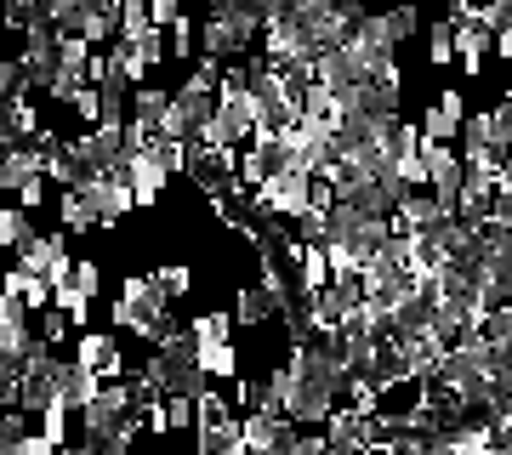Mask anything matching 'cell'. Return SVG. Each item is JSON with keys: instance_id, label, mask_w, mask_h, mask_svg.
I'll use <instances>...</instances> for the list:
<instances>
[{"instance_id": "1", "label": "cell", "mask_w": 512, "mask_h": 455, "mask_svg": "<svg viewBox=\"0 0 512 455\" xmlns=\"http://www.w3.org/2000/svg\"><path fill=\"white\" fill-rule=\"evenodd\" d=\"M274 382H279V416L302 427V433L325 427L330 410H342V376H336V364L325 359V347L313 336H291Z\"/></svg>"}, {"instance_id": "2", "label": "cell", "mask_w": 512, "mask_h": 455, "mask_svg": "<svg viewBox=\"0 0 512 455\" xmlns=\"http://www.w3.org/2000/svg\"><path fill=\"white\" fill-rule=\"evenodd\" d=\"M154 399L148 382L131 370L126 382H109L86 410H80V444L97 455H131L137 433H143V404Z\"/></svg>"}, {"instance_id": "3", "label": "cell", "mask_w": 512, "mask_h": 455, "mask_svg": "<svg viewBox=\"0 0 512 455\" xmlns=\"http://www.w3.org/2000/svg\"><path fill=\"white\" fill-rule=\"evenodd\" d=\"M109 319H114V336L143 342V347H154L165 330L177 325V319H171V302L160 296V285H154L148 273H126V285H120L114 302H109Z\"/></svg>"}, {"instance_id": "4", "label": "cell", "mask_w": 512, "mask_h": 455, "mask_svg": "<svg viewBox=\"0 0 512 455\" xmlns=\"http://www.w3.org/2000/svg\"><path fill=\"white\" fill-rule=\"evenodd\" d=\"M74 364H80V370H92L103 387H109V382H126L131 370H137V364L126 359V336H114V330H97V325L74 336Z\"/></svg>"}, {"instance_id": "5", "label": "cell", "mask_w": 512, "mask_h": 455, "mask_svg": "<svg viewBox=\"0 0 512 455\" xmlns=\"http://www.w3.org/2000/svg\"><path fill=\"white\" fill-rule=\"evenodd\" d=\"M296 433H302V427H291L279 410H251V416H239V444H245V455H291Z\"/></svg>"}, {"instance_id": "6", "label": "cell", "mask_w": 512, "mask_h": 455, "mask_svg": "<svg viewBox=\"0 0 512 455\" xmlns=\"http://www.w3.org/2000/svg\"><path fill=\"white\" fill-rule=\"evenodd\" d=\"M80 194L92 200L97 228H120V222L137 211V205H131V188H126V177H120V171H97V177H86V182H80Z\"/></svg>"}, {"instance_id": "7", "label": "cell", "mask_w": 512, "mask_h": 455, "mask_svg": "<svg viewBox=\"0 0 512 455\" xmlns=\"http://www.w3.org/2000/svg\"><path fill=\"white\" fill-rule=\"evenodd\" d=\"M63 256H74V239L63 234V228H57V234H40V228H35V234L12 251V268L29 273V279H46V268H52V262H63Z\"/></svg>"}, {"instance_id": "8", "label": "cell", "mask_w": 512, "mask_h": 455, "mask_svg": "<svg viewBox=\"0 0 512 455\" xmlns=\"http://www.w3.org/2000/svg\"><path fill=\"white\" fill-rule=\"evenodd\" d=\"M52 393H57V410H86V404L103 393V382H97L92 370H80L74 359H57V370H52Z\"/></svg>"}, {"instance_id": "9", "label": "cell", "mask_w": 512, "mask_h": 455, "mask_svg": "<svg viewBox=\"0 0 512 455\" xmlns=\"http://www.w3.org/2000/svg\"><path fill=\"white\" fill-rule=\"evenodd\" d=\"M319 433H325V450H330V455H359V450H370V421L353 416V410H330V421L319 427Z\"/></svg>"}, {"instance_id": "10", "label": "cell", "mask_w": 512, "mask_h": 455, "mask_svg": "<svg viewBox=\"0 0 512 455\" xmlns=\"http://www.w3.org/2000/svg\"><path fill=\"white\" fill-rule=\"evenodd\" d=\"M46 177V154H40V143H18L0 154V188H12L18 194L23 182H40Z\"/></svg>"}, {"instance_id": "11", "label": "cell", "mask_w": 512, "mask_h": 455, "mask_svg": "<svg viewBox=\"0 0 512 455\" xmlns=\"http://www.w3.org/2000/svg\"><path fill=\"white\" fill-rule=\"evenodd\" d=\"M228 319H234V330H239V325H245V330H268L279 313H274V302H268V291H262V285H239Z\"/></svg>"}, {"instance_id": "12", "label": "cell", "mask_w": 512, "mask_h": 455, "mask_svg": "<svg viewBox=\"0 0 512 455\" xmlns=\"http://www.w3.org/2000/svg\"><path fill=\"white\" fill-rule=\"evenodd\" d=\"M57 217H63V234L69 239L97 234V211H92V200H86L80 188H63V194H57Z\"/></svg>"}, {"instance_id": "13", "label": "cell", "mask_w": 512, "mask_h": 455, "mask_svg": "<svg viewBox=\"0 0 512 455\" xmlns=\"http://www.w3.org/2000/svg\"><path fill=\"white\" fill-rule=\"evenodd\" d=\"M473 336H478L484 347H495V353H512V347H507V342H512V308H490L484 319H478Z\"/></svg>"}, {"instance_id": "14", "label": "cell", "mask_w": 512, "mask_h": 455, "mask_svg": "<svg viewBox=\"0 0 512 455\" xmlns=\"http://www.w3.org/2000/svg\"><path fill=\"white\" fill-rule=\"evenodd\" d=\"M421 35H427V69H450V63H456V46H450V23H444V18L421 23Z\"/></svg>"}, {"instance_id": "15", "label": "cell", "mask_w": 512, "mask_h": 455, "mask_svg": "<svg viewBox=\"0 0 512 455\" xmlns=\"http://www.w3.org/2000/svg\"><path fill=\"white\" fill-rule=\"evenodd\" d=\"M148 279L160 285L165 302H183V296L194 291V268H188V262H165V268H160V273H148Z\"/></svg>"}, {"instance_id": "16", "label": "cell", "mask_w": 512, "mask_h": 455, "mask_svg": "<svg viewBox=\"0 0 512 455\" xmlns=\"http://www.w3.org/2000/svg\"><path fill=\"white\" fill-rule=\"evenodd\" d=\"M74 330H69V319H63V313L57 308H46V313H35V342L46 347V353H57V347L69 342Z\"/></svg>"}, {"instance_id": "17", "label": "cell", "mask_w": 512, "mask_h": 455, "mask_svg": "<svg viewBox=\"0 0 512 455\" xmlns=\"http://www.w3.org/2000/svg\"><path fill=\"white\" fill-rule=\"evenodd\" d=\"M40 438H46V444H52V450H63V444H74V416L69 410H40V427H35Z\"/></svg>"}, {"instance_id": "18", "label": "cell", "mask_w": 512, "mask_h": 455, "mask_svg": "<svg viewBox=\"0 0 512 455\" xmlns=\"http://www.w3.org/2000/svg\"><path fill=\"white\" fill-rule=\"evenodd\" d=\"M29 234H35V222L23 217L18 205H0V251H18Z\"/></svg>"}, {"instance_id": "19", "label": "cell", "mask_w": 512, "mask_h": 455, "mask_svg": "<svg viewBox=\"0 0 512 455\" xmlns=\"http://www.w3.org/2000/svg\"><path fill=\"white\" fill-rule=\"evenodd\" d=\"M433 114H439L450 131H461V120H467V91H456V86H444L439 97H433Z\"/></svg>"}, {"instance_id": "20", "label": "cell", "mask_w": 512, "mask_h": 455, "mask_svg": "<svg viewBox=\"0 0 512 455\" xmlns=\"http://www.w3.org/2000/svg\"><path fill=\"white\" fill-rule=\"evenodd\" d=\"M69 285L86 296V302H97V296H103V268H97L92 256H80V262H74V273H69Z\"/></svg>"}, {"instance_id": "21", "label": "cell", "mask_w": 512, "mask_h": 455, "mask_svg": "<svg viewBox=\"0 0 512 455\" xmlns=\"http://www.w3.org/2000/svg\"><path fill=\"white\" fill-rule=\"evenodd\" d=\"M63 109H69L74 120H80V126L92 131V126H97V86H80V91L69 97V103H63Z\"/></svg>"}, {"instance_id": "22", "label": "cell", "mask_w": 512, "mask_h": 455, "mask_svg": "<svg viewBox=\"0 0 512 455\" xmlns=\"http://www.w3.org/2000/svg\"><path fill=\"white\" fill-rule=\"evenodd\" d=\"M160 416H165V438L194 427V410H188V399H160Z\"/></svg>"}, {"instance_id": "23", "label": "cell", "mask_w": 512, "mask_h": 455, "mask_svg": "<svg viewBox=\"0 0 512 455\" xmlns=\"http://www.w3.org/2000/svg\"><path fill=\"white\" fill-rule=\"evenodd\" d=\"M40 205H46V177H40V182H23V188H18V211H23L29 222L40 217Z\"/></svg>"}, {"instance_id": "24", "label": "cell", "mask_w": 512, "mask_h": 455, "mask_svg": "<svg viewBox=\"0 0 512 455\" xmlns=\"http://www.w3.org/2000/svg\"><path fill=\"white\" fill-rule=\"evenodd\" d=\"M495 57H501V63L512 57V29H501V35H495Z\"/></svg>"}, {"instance_id": "25", "label": "cell", "mask_w": 512, "mask_h": 455, "mask_svg": "<svg viewBox=\"0 0 512 455\" xmlns=\"http://www.w3.org/2000/svg\"><path fill=\"white\" fill-rule=\"evenodd\" d=\"M0 63H12V35L0 29Z\"/></svg>"}, {"instance_id": "26", "label": "cell", "mask_w": 512, "mask_h": 455, "mask_svg": "<svg viewBox=\"0 0 512 455\" xmlns=\"http://www.w3.org/2000/svg\"><path fill=\"white\" fill-rule=\"evenodd\" d=\"M0 23H6V0H0Z\"/></svg>"}]
</instances>
